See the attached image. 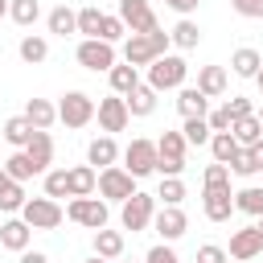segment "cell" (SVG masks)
I'll return each mask as SVG.
<instances>
[{"mask_svg":"<svg viewBox=\"0 0 263 263\" xmlns=\"http://www.w3.org/2000/svg\"><path fill=\"white\" fill-rule=\"evenodd\" d=\"M168 33H160V29H152V33H132L127 37V45H123V62L127 66H148L152 58H160V53H168Z\"/></svg>","mask_w":263,"mask_h":263,"instance_id":"1","label":"cell"},{"mask_svg":"<svg viewBox=\"0 0 263 263\" xmlns=\"http://www.w3.org/2000/svg\"><path fill=\"white\" fill-rule=\"evenodd\" d=\"M185 74H189V66H185L181 53H160V58L148 62V86H152L156 95H160V90L185 86Z\"/></svg>","mask_w":263,"mask_h":263,"instance_id":"2","label":"cell"},{"mask_svg":"<svg viewBox=\"0 0 263 263\" xmlns=\"http://www.w3.org/2000/svg\"><path fill=\"white\" fill-rule=\"evenodd\" d=\"M185 136L181 132H164L156 140V173L160 177H181L185 173Z\"/></svg>","mask_w":263,"mask_h":263,"instance_id":"3","label":"cell"},{"mask_svg":"<svg viewBox=\"0 0 263 263\" xmlns=\"http://www.w3.org/2000/svg\"><path fill=\"white\" fill-rule=\"evenodd\" d=\"M95 193H99L103 201H127V197L136 193V177H132L123 164H107V168H99Z\"/></svg>","mask_w":263,"mask_h":263,"instance_id":"4","label":"cell"},{"mask_svg":"<svg viewBox=\"0 0 263 263\" xmlns=\"http://www.w3.org/2000/svg\"><path fill=\"white\" fill-rule=\"evenodd\" d=\"M21 218H25L33 230H58V226H62V218H66V210H62L53 197H25Z\"/></svg>","mask_w":263,"mask_h":263,"instance_id":"5","label":"cell"},{"mask_svg":"<svg viewBox=\"0 0 263 263\" xmlns=\"http://www.w3.org/2000/svg\"><path fill=\"white\" fill-rule=\"evenodd\" d=\"M123 210H119V222H123V230H148L152 226V214H156V193H132L127 201H119Z\"/></svg>","mask_w":263,"mask_h":263,"instance_id":"6","label":"cell"},{"mask_svg":"<svg viewBox=\"0 0 263 263\" xmlns=\"http://www.w3.org/2000/svg\"><path fill=\"white\" fill-rule=\"evenodd\" d=\"M78 66L82 70H95V74H107L111 66H115V45L111 41H103V37H82V45H78Z\"/></svg>","mask_w":263,"mask_h":263,"instance_id":"7","label":"cell"},{"mask_svg":"<svg viewBox=\"0 0 263 263\" xmlns=\"http://www.w3.org/2000/svg\"><path fill=\"white\" fill-rule=\"evenodd\" d=\"M58 119H62L66 127H86V123L95 119V99H90L86 90H66L62 103H58Z\"/></svg>","mask_w":263,"mask_h":263,"instance_id":"8","label":"cell"},{"mask_svg":"<svg viewBox=\"0 0 263 263\" xmlns=\"http://www.w3.org/2000/svg\"><path fill=\"white\" fill-rule=\"evenodd\" d=\"M66 218L78 222V226H86V230H103V226H107V201L95 197V193H90V197H70Z\"/></svg>","mask_w":263,"mask_h":263,"instance_id":"9","label":"cell"},{"mask_svg":"<svg viewBox=\"0 0 263 263\" xmlns=\"http://www.w3.org/2000/svg\"><path fill=\"white\" fill-rule=\"evenodd\" d=\"M123 168L140 181V177H148V173H156V140H144V136H136L127 148H123Z\"/></svg>","mask_w":263,"mask_h":263,"instance_id":"10","label":"cell"},{"mask_svg":"<svg viewBox=\"0 0 263 263\" xmlns=\"http://www.w3.org/2000/svg\"><path fill=\"white\" fill-rule=\"evenodd\" d=\"M201 214L210 222H230V214H234L230 185H201Z\"/></svg>","mask_w":263,"mask_h":263,"instance_id":"11","label":"cell"},{"mask_svg":"<svg viewBox=\"0 0 263 263\" xmlns=\"http://www.w3.org/2000/svg\"><path fill=\"white\" fill-rule=\"evenodd\" d=\"M95 119H99V127H103L107 136L123 132V127L132 123V115H127V103H123V95H107V99H99V107H95Z\"/></svg>","mask_w":263,"mask_h":263,"instance_id":"12","label":"cell"},{"mask_svg":"<svg viewBox=\"0 0 263 263\" xmlns=\"http://www.w3.org/2000/svg\"><path fill=\"white\" fill-rule=\"evenodd\" d=\"M115 16L127 25V33H152V29H160L148 0H119V12Z\"/></svg>","mask_w":263,"mask_h":263,"instance_id":"13","label":"cell"},{"mask_svg":"<svg viewBox=\"0 0 263 263\" xmlns=\"http://www.w3.org/2000/svg\"><path fill=\"white\" fill-rule=\"evenodd\" d=\"M152 226H156V234H160L164 242H177V238L189 230V218H185L181 205H160V210L152 214Z\"/></svg>","mask_w":263,"mask_h":263,"instance_id":"14","label":"cell"},{"mask_svg":"<svg viewBox=\"0 0 263 263\" xmlns=\"http://www.w3.org/2000/svg\"><path fill=\"white\" fill-rule=\"evenodd\" d=\"M226 255H230V259H255V255H263V234H259V226H242V230H234Z\"/></svg>","mask_w":263,"mask_h":263,"instance_id":"15","label":"cell"},{"mask_svg":"<svg viewBox=\"0 0 263 263\" xmlns=\"http://www.w3.org/2000/svg\"><path fill=\"white\" fill-rule=\"evenodd\" d=\"M25 156L33 160V168H37V177H41V173H49V164H53V136L37 127V132H33V140L25 144Z\"/></svg>","mask_w":263,"mask_h":263,"instance_id":"16","label":"cell"},{"mask_svg":"<svg viewBox=\"0 0 263 263\" xmlns=\"http://www.w3.org/2000/svg\"><path fill=\"white\" fill-rule=\"evenodd\" d=\"M119 160V144H115V136H95L90 144H86V164L99 173V168H107V164H115Z\"/></svg>","mask_w":263,"mask_h":263,"instance_id":"17","label":"cell"},{"mask_svg":"<svg viewBox=\"0 0 263 263\" xmlns=\"http://www.w3.org/2000/svg\"><path fill=\"white\" fill-rule=\"evenodd\" d=\"M177 111H181V119H205L210 115V99L197 86H177Z\"/></svg>","mask_w":263,"mask_h":263,"instance_id":"18","label":"cell"},{"mask_svg":"<svg viewBox=\"0 0 263 263\" xmlns=\"http://www.w3.org/2000/svg\"><path fill=\"white\" fill-rule=\"evenodd\" d=\"M29 238H33V226L25 222V218H8V222H0V247H8V251H25L29 247Z\"/></svg>","mask_w":263,"mask_h":263,"instance_id":"19","label":"cell"},{"mask_svg":"<svg viewBox=\"0 0 263 263\" xmlns=\"http://www.w3.org/2000/svg\"><path fill=\"white\" fill-rule=\"evenodd\" d=\"M123 103H127V115H136V119H148V115L156 111V90H152L148 82H140L132 95H123Z\"/></svg>","mask_w":263,"mask_h":263,"instance_id":"20","label":"cell"},{"mask_svg":"<svg viewBox=\"0 0 263 263\" xmlns=\"http://www.w3.org/2000/svg\"><path fill=\"white\" fill-rule=\"evenodd\" d=\"M197 90H201L205 99L226 95V66H201V70H197Z\"/></svg>","mask_w":263,"mask_h":263,"instance_id":"21","label":"cell"},{"mask_svg":"<svg viewBox=\"0 0 263 263\" xmlns=\"http://www.w3.org/2000/svg\"><path fill=\"white\" fill-rule=\"evenodd\" d=\"M25 119H29L33 127L49 132V127L58 123V107H53L49 99H29V103H25Z\"/></svg>","mask_w":263,"mask_h":263,"instance_id":"22","label":"cell"},{"mask_svg":"<svg viewBox=\"0 0 263 263\" xmlns=\"http://www.w3.org/2000/svg\"><path fill=\"white\" fill-rule=\"evenodd\" d=\"M259 62H263V53L251 49V45H238V49L230 53V70H234L238 78H255V74H259Z\"/></svg>","mask_w":263,"mask_h":263,"instance_id":"23","label":"cell"},{"mask_svg":"<svg viewBox=\"0 0 263 263\" xmlns=\"http://www.w3.org/2000/svg\"><path fill=\"white\" fill-rule=\"evenodd\" d=\"M230 136L238 140V148H251L255 140H263V123H259V115H242V119H234V123H230Z\"/></svg>","mask_w":263,"mask_h":263,"instance_id":"24","label":"cell"},{"mask_svg":"<svg viewBox=\"0 0 263 263\" xmlns=\"http://www.w3.org/2000/svg\"><path fill=\"white\" fill-rule=\"evenodd\" d=\"M25 205V189H21V181H12L4 168H0V210L4 214H16Z\"/></svg>","mask_w":263,"mask_h":263,"instance_id":"25","label":"cell"},{"mask_svg":"<svg viewBox=\"0 0 263 263\" xmlns=\"http://www.w3.org/2000/svg\"><path fill=\"white\" fill-rule=\"evenodd\" d=\"M168 41H173L177 49H197V41H201V29H197V21H189V16H181V21L173 25V33H168Z\"/></svg>","mask_w":263,"mask_h":263,"instance_id":"26","label":"cell"},{"mask_svg":"<svg viewBox=\"0 0 263 263\" xmlns=\"http://www.w3.org/2000/svg\"><path fill=\"white\" fill-rule=\"evenodd\" d=\"M16 53H21V62H29V66H41V62L49 58V41H45V37H37V33H29V37H21Z\"/></svg>","mask_w":263,"mask_h":263,"instance_id":"27","label":"cell"},{"mask_svg":"<svg viewBox=\"0 0 263 263\" xmlns=\"http://www.w3.org/2000/svg\"><path fill=\"white\" fill-rule=\"evenodd\" d=\"M107 78H111V90H115V95H132V90L140 86V70L127 66V62H123V66H111Z\"/></svg>","mask_w":263,"mask_h":263,"instance_id":"28","label":"cell"},{"mask_svg":"<svg viewBox=\"0 0 263 263\" xmlns=\"http://www.w3.org/2000/svg\"><path fill=\"white\" fill-rule=\"evenodd\" d=\"M95 181H99V173L90 164H74L70 168V197H90L95 193Z\"/></svg>","mask_w":263,"mask_h":263,"instance_id":"29","label":"cell"},{"mask_svg":"<svg viewBox=\"0 0 263 263\" xmlns=\"http://www.w3.org/2000/svg\"><path fill=\"white\" fill-rule=\"evenodd\" d=\"M45 25H49V33H58V37H70V33H78V21H74V8H66V4H58V8H49V16H45Z\"/></svg>","mask_w":263,"mask_h":263,"instance_id":"30","label":"cell"},{"mask_svg":"<svg viewBox=\"0 0 263 263\" xmlns=\"http://www.w3.org/2000/svg\"><path fill=\"white\" fill-rule=\"evenodd\" d=\"M33 132H37V127H33L25 115H12V119H4V140H8L12 148H25V144L33 140Z\"/></svg>","mask_w":263,"mask_h":263,"instance_id":"31","label":"cell"},{"mask_svg":"<svg viewBox=\"0 0 263 263\" xmlns=\"http://www.w3.org/2000/svg\"><path fill=\"white\" fill-rule=\"evenodd\" d=\"M95 255H103V259H119L123 255V234L119 230H95Z\"/></svg>","mask_w":263,"mask_h":263,"instance_id":"32","label":"cell"},{"mask_svg":"<svg viewBox=\"0 0 263 263\" xmlns=\"http://www.w3.org/2000/svg\"><path fill=\"white\" fill-rule=\"evenodd\" d=\"M234 210L259 218V214H263V185H247V189H238V193H234Z\"/></svg>","mask_w":263,"mask_h":263,"instance_id":"33","label":"cell"},{"mask_svg":"<svg viewBox=\"0 0 263 263\" xmlns=\"http://www.w3.org/2000/svg\"><path fill=\"white\" fill-rule=\"evenodd\" d=\"M0 168H4V173H8L12 181H21V185H25L29 177H37V168H33V160L25 156V148H21V152H12L8 160H0Z\"/></svg>","mask_w":263,"mask_h":263,"instance_id":"34","label":"cell"},{"mask_svg":"<svg viewBox=\"0 0 263 263\" xmlns=\"http://www.w3.org/2000/svg\"><path fill=\"white\" fill-rule=\"evenodd\" d=\"M210 152H214L218 164H230V156L238 152V140H234L230 132H214V136H210Z\"/></svg>","mask_w":263,"mask_h":263,"instance_id":"35","label":"cell"},{"mask_svg":"<svg viewBox=\"0 0 263 263\" xmlns=\"http://www.w3.org/2000/svg\"><path fill=\"white\" fill-rule=\"evenodd\" d=\"M156 201H160V205H181V201H185V181H181V177H160Z\"/></svg>","mask_w":263,"mask_h":263,"instance_id":"36","label":"cell"},{"mask_svg":"<svg viewBox=\"0 0 263 263\" xmlns=\"http://www.w3.org/2000/svg\"><path fill=\"white\" fill-rule=\"evenodd\" d=\"M8 16H12L21 29H29V25L41 16V4H37V0H8Z\"/></svg>","mask_w":263,"mask_h":263,"instance_id":"37","label":"cell"},{"mask_svg":"<svg viewBox=\"0 0 263 263\" xmlns=\"http://www.w3.org/2000/svg\"><path fill=\"white\" fill-rule=\"evenodd\" d=\"M45 197H70V168H49L45 173Z\"/></svg>","mask_w":263,"mask_h":263,"instance_id":"38","label":"cell"},{"mask_svg":"<svg viewBox=\"0 0 263 263\" xmlns=\"http://www.w3.org/2000/svg\"><path fill=\"white\" fill-rule=\"evenodd\" d=\"M74 21H78V33H82V37H99L103 12H99L95 4H86V8H78V12H74Z\"/></svg>","mask_w":263,"mask_h":263,"instance_id":"39","label":"cell"},{"mask_svg":"<svg viewBox=\"0 0 263 263\" xmlns=\"http://www.w3.org/2000/svg\"><path fill=\"white\" fill-rule=\"evenodd\" d=\"M181 136H185V144H193V148H201V144H210V123L205 119H185V127H181Z\"/></svg>","mask_w":263,"mask_h":263,"instance_id":"40","label":"cell"},{"mask_svg":"<svg viewBox=\"0 0 263 263\" xmlns=\"http://www.w3.org/2000/svg\"><path fill=\"white\" fill-rule=\"evenodd\" d=\"M230 173H238V177H251V173H259V164H255V152L251 148H238L234 156H230V164H226Z\"/></svg>","mask_w":263,"mask_h":263,"instance_id":"41","label":"cell"},{"mask_svg":"<svg viewBox=\"0 0 263 263\" xmlns=\"http://www.w3.org/2000/svg\"><path fill=\"white\" fill-rule=\"evenodd\" d=\"M123 33H127V25H123V21H119V16H115V12H103V25H99V37H103V41H111V45H115V41H119V37H123Z\"/></svg>","mask_w":263,"mask_h":263,"instance_id":"42","label":"cell"},{"mask_svg":"<svg viewBox=\"0 0 263 263\" xmlns=\"http://www.w3.org/2000/svg\"><path fill=\"white\" fill-rule=\"evenodd\" d=\"M197 263H230V255H226V247H218V242H201V247H197Z\"/></svg>","mask_w":263,"mask_h":263,"instance_id":"43","label":"cell"},{"mask_svg":"<svg viewBox=\"0 0 263 263\" xmlns=\"http://www.w3.org/2000/svg\"><path fill=\"white\" fill-rule=\"evenodd\" d=\"M201 185H230V168L226 164H205V173H201Z\"/></svg>","mask_w":263,"mask_h":263,"instance_id":"44","label":"cell"},{"mask_svg":"<svg viewBox=\"0 0 263 263\" xmlns=\"http://www.w3.org/2000/svg\"><path fill=\"white\" fill-rule=\"evenodd\" d=\"M226 111H230V123H234V119H242V115H255V103H251V99H242V95H230Z\"/></svg>","mask_w":263,"mask_h":263,"instance_id":"45","label":"cell"},{"mask_svg":"<svg viewBox=\"0 0 263 263\" xmlns=\"http://www.w3.org/2000/svg\"><path fill=\"white\" fill-rule=\"evenodd\" d=\"M144 263H181V259H177V251H173L168 242H156V247L144 255Z\"/></svg>","mask_w":263,"mask_h":263,"instance_id":"46","label":"cell"},{"mask_svg":"<svg viewBox=\"0 0 263 263\" xmlns=\"http://www.w3.org/2000/svg\"><path fill=\"white\" fill-rule=\"evenodd\" d=\"M205 123H210V132H230V111H226V107H218V111H210V115H205Z\"/></svg>","mask_w":263,"mask_h":263,"instance_id":"47","label":"cell"},{"mask_svg":"<svg viewBox=\"0 0 263 263\" xmlns=\"http://www.w3.org/2000/svg\"><path fill=\"white\" fill-rule=\"evenodd\" d=\"M230 8H234L238 16H255V21H259V12H263V0H230Z\"/></svg>","mask_w":263,"mask_h":263,"instance_id":"48","label":"cell"},{"mask_svg":"<svg viewBox=\"0 0 263 263\" xmlns=\"http://www.w3.org/2000/svg\"><path fill=\"white\" fill-rule=\"evenodd\" d=\"M164 4H168L173 12H181V16H189V12H197V4H201V0H164Z\"/></svg>","mask_w":263,"mask_h":263,"instance_id":"49","label":"cell"},{"mask_svg":"<svg viewBox=\"0 0 263 263\" xmlns=\"http://www.w3.org/2000/svg\"><path fill=\"white\" fill-rule=\"evenodd\" d=\"M21 263H49V255H45V251H29V247H25V251H21Z\"/></svg>","mask_w":263,"mask_h":263,"instance_id":"50","label":"cell"},{"mask_svg":"<svg viewBox=\"0 0 263 263\" xmlns=\"http://www.w3.org/2000/svg\"><path fill=\"white\" fill-rule=\"evenodd\" d=\"M251 152H255V164L263 168V140H255V144H251Z\"/></svg>","mask_w":263,"mask_h":263,"instance_id":"51","label":"cell"},{"mask_svg":"<svg viewBox=\"0 0 263 263\" xmlns=\"http://www.w3.org/2000/svg\"><path fill=\"white\" fill-rule=\"evenodd\" d=\"M86 263H111V259H103V255H90V259H86Z\"/></svg>","mask_w":263,"mask_h":263,"instance_id":"52","label":"cell"},{"mask_svg":"<svg viewBox=\"0 0 263 263\" xmlns=\"http://www.w3.org/2000/svg\"><path fill=\"white\" fill-rule=\"evenodd\" d=\"M255 82H259V90H263V62H259V74H255Z\"/></svg>","mask_w":263,"mask_h":263,"instance_id":"53","label":"cell"},{"mask_svg":"<svg viewBox=\"0 0 263 263\" xmlns=\"http://www.w3.org/2000/svg\"><path fill=\"white\" fill-rule=\"evenodd\" d=\"M0 16H8V0H0Z\"/></svg>","mask_w":263,"mask_h":263,"instance_id":"54","label":"cell"},{"mask_svg":"<svg viewBox=\"0 0 263 263\" xmlns=\"http://www.w3.org/2000/svg\"><path fill=\"white\" fill-rule=\"evenodd\" d=\"M255 226H259V234H263V214H259V222H255Z\"/></svg>","mask_w":263,"mask_h":263,"instance_id":"55","label":"cell"},{"mask_svg":"<svg viewBox=\"0 0 263 263\" xmlns=\"http://www.w3.org/2000/svg\"><path fill=\"white\" fill-rule=\"evenodd\" d=\"M255 115H259V123H263V107H259V111H255Z\"/></svg>","mask_w":263,"mask_h":263,"instance_id":"56","label":"cell"},{"mask_svg":"<svg viewBox=\"0 0 263 263\" xmlns=\"http://www.w3.org/2000/svg\"><path fill=\"white\" fill-rule=\"evenodd\" d=\"M259 21H263V12H259Z\"/></svg>","mask_w":263,"mask_h":263,"instance_id":"57","label":"cell"}]
</instances>
